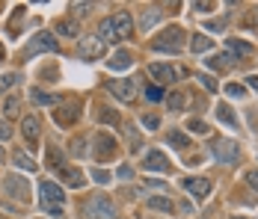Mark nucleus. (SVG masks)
I'll use <instances>...</instances> for the list:
<instances>
[{"label":"nucleus","instance_id":"42","mask_svg":"<svg viewBox=\"0 0 258 219\" xmlns=\"http://www.w3.org/2000/svg\"><path fill=\"white\" fill-rule=\"evenodd\" d=\"M143 124H146L149 130H157V127H160V119H157V116H143Z\"/></svg>","mask_w":258,"mask_h":219},{"label":"nucleus","instance_id":"23","mask_svg":"<svg viewBox=\"0 0 258 219\" xmlns=\"http://www.w3.org/2000/svg\"><path fill=\"white\" fill-rule=\"evenodd\" d=\"M149 207H152V210H163V213H172V210H175V204H172L169 198H163V195L149 198Z\"/></svg>","mask_w":258,"mask_h":219},{"label":"nucleus","instance_id":"36","mask_svg":"<svg viewBox=\"0 0 258 219\" xmlns=\"http://www.w3.org/2000/svg\"><path fill=\"white\" fill-rule=\"evenodd\" d=\"M92 178H95V184H101V187L110 184V172H104V169H92Z\"/></svg>","mask_w":258,"mask_h":219},{"label":"nucleus","instance_id":"6","mask_svg":"<svg viewBox=\"0 0 258 219\" xmlns=\"http://www.w3.org/2000/svg\"><path fill=\"white\" fill-rule=\"evenodd\" d=\"M107 89H110L113 95L119 98L122 104H134V101H137V80H131V77L110 80V83H107Z\"/></svg>","mask_w":258,"mask_h":219},{"label":"nucleus","instance_id":"14","mask_svg":"<svg viewBox=\"0 0 258 219\" xmlns=\"http://www.w3.org/2000/svg\"><path fill=\"white\" fill-rule=\"evenodd\" d=\"M149 74L155 77L157 83H175V77H178L181 71H175L172 65H160V62H152V65H149Z\"/></svg>","mask_w":258,"mask_h":219},{"label":"nucleus","instance_id":"29","mask_svg":"<svg viewBox=\"0 0 258 219\" xmlns=\"http://www.w3.org/2000/svg\"><path fill=\"white\" fill-rule=\"evenodd\" d=\"M53 30L62 33V36H78V24H75V21H56Z\"/></svg>","mask_w":258,"mask_h":219},{"label":"nucleus","instance_id":"17","mask_svg":"<svg viewBox=\"0 0 258 219\" xmlns=\"http://www.w3.org/2000/svg\"><path fill=\"white\" fill-rule=\"evenodd\" d=\"M53 116H56V122L62 124V127H69V124H75L80 119V107H75V104L72 107H56Z\"/></svg>","mask_w":258,"mask_h":219},{"label":"nucleus","instance_id":"22","mask_svg":"<svg viewBox=\"0 0 258 219\" xmlns=\"http://www.w3.org/2000/svg\"><path fill=\"white\" fill-rule=\"evenodd\" d=\"M217 119L223 124H229V127H237V116L229 110V104H220V107H217Z\"/></svg>","mask_w":258,"mask_h":219},{"label":"nucleus","instance_id":"13","mask_svg":"<svg viewBox=\"0 0 258 219\" xmlns=\"http://www.w3.org/2000/svg\"><path fill=\"white\" fill-rule=\"evenodd\" d=\"M101 53H104V42L98 36H86V39L80 42V56H83V59H98Z\"/></svg>","mask_w":258,"mask_h":219},{"label":"nucleus","instance_id":"28","mask_svg":"<svg viewBox=\"0 0 258 219\" xmlns=\"http://www.w3.org/2000/svg\"><path fill=\"white\" fill-rule=\"evenodd\" d=\"M12 160H15V166H18V169H24V172H36V163H33L30 157H27L24 151H18V154H15Z\"/></svg>","mask_w":258,"mask_h":219},{"label":"nucleus","instance_id":"32","mask_svg":"<svg viewBox=\"0 0 258 219\" xmlns=\"http://www.w3.org/2000/svg\"><path fill=\"white\" fill-rule=\"evenodd\" d=\"M187 127H190L193 133H202V136H205L208 130H211V127H208V124L202 122V119H190V122H187Z\"/></svg>","mask_w":258,"mask_h":219},{"label":"nucleus","instance_id":"44","mask_svg":"<svg viewBox=\"0 0 258 219\" xmlns=\"http://www.w3.org/2000/svg\"><path fill=\"white\" fill-rule=\"evenodd\" d=\"M116 178H122V181H128V178H134V169H131L128 163H122V166H119V175H116Z\"/></svg>","mask_w":258,"mask_h":219},{"label":"nucleus","instance_id":"21","mask_svg":"<svg viewBox=\"0 0 258 219\" xmlns=\"http://www.w3.org/2000/svg\"><path fill=\"white\" fill-rule=\"evenodd\" d=\"M3 113H6V122H9V119H18V116H21V101L15 95H9L6 104H3Z\"/></svg>","mask_w":258,"mask_h":219},{"label":"nucleus","instance_id":"27","mask_svg":"<svg viewBox=\"0 0 258 219\" xmlns=\"http://www.w3.org/2000/svg\"><path fill=\"white\" fill-rule=\"evenodd\" d=\"M69 151H72L75 157H86V154H89V151H86V139H83V136H75V139L69 142Z\"/></svg>","mask_w":258,"mask_h":219},{"label":"nucleus","instance_id":"45","mask_svg":"<svg viewBox=\"0 0 258 219\" xmlns=\"http://www.w3.org/2000/svg\"><path fill=\"white\" fill-rule=\"evenodd\" d=\"M12 136V127H9V122H0V142H6Z\"/></svg>","mask_w":258,"mask_h":219},{"label":"nucleus","instance_id":"25","mask_svg":"<svg viewBox=\"0 0 258 219\" xmlns=\"http://www.w3.org/2000/svg\"><path fill=\"white\" fill-rule=\"evenodd\" d=\"M166 139H169V145H175V148H187L190 145V136H184L181 130H169Z\"/></svg>","mask_w":258,"mask_h":219},{"label":"nucleus","instance_id":"7","mask_svg":"<svg viewBox=\"0 0 258 219\" xmlns=\"http://www.w3.org/2000/svg\"><path fill=\"white\" fill-rule=\"evenodd\" d=\"M39 198H42V207H48V204H51V207H59V204L66 201V193H62L53 181L45 178V181L39 184Z\"/></svg>","mask_w":258,"mask_h":219},{"label":"nucleus","instance_id":"2","mask_svg":"<svg viewBox=\"0 0 258 219\" xmlns=\"http://www.w3.org/2000/svg\"><path fill=\"white\" fill-rule=\"evenodd\" d=\"M116 151H119V145H116V136L113 133H107V130H98L95 133V139H92V157L98 160V163H107V160H113L116 157Z\"/></svg>","mask_w":258,"mask_h":219},{"label":"nucleus","instance_id":"39","mask_svg":"<svg viewBox=\"0 0 258 219\" xmlns=\"http://www.w3.org/2000/svg\"><path fill=\"white\" fill-rule=\"evenodd\" d=\"M92 9H95L92 3H75V6H72V12H75V15H86V12H92Z\"/></svg>","mask_w":258,"mask_h":219},{"label":"nucleus","instance_id":"49","mask_svg":"<svg viewBox=\"0 0 258 219\" xmlns=\"http://www.w3.org/2000/svg\"><path fill=\"white\" fill-rule=\"evenodd\" d=\"M246 83H249V89H255V92H258V74H249V77H246Z\"/></svg>","mask_w":258,"mask_h":219},{"label":"nucleus","instance_id":"52","mask_svg":"<svg viewBox=\"0 0 258 219\" xmlns=\"http://www.w3.org/2000/svg\"><path fill=\"white\" fill-rule=\"evenodd\" d=\"M234 219H243V216H234Z\"/></svg>","mask_w":258,"mask_h":219},{"label":"nucleus","instance_id":"34","mask_svg":"<svg viewBox=\"0 0 258 219\" xmlns=\"http://www.w3.org/2000/svg\"><path fill=\"white\" fill-rule=\"evenodd\" d=\"M226 95L229 98H243L246 95V89H243L240 83H229V86H226Z\"/></svg>","mask_w":258,"mask_h":219},{"label":"nucleus","instance_id":"43","mask_svg":"<svg viewBox=\"0 0 258 219\" xmlns=\"http://www.w3.org/2000/svg\"><path fill=\"white\" fill-rule=\"evenodd\" d=\"M246 184H249V187L258 193V169H249V172H246Z\"/></svg>","mask_w":258,"mask_h":219},{"label":"nucleus","instance_id":"33","mask_svg":"<svg viewBox=\"0 0 258 219\" xmlns=\"http://www.w3.org/2000/svg\"><path fill=\"white\" fill-rule=\"evenodd\" d=\"M98 119H101V122H113V124H122V119H119V113H113V110H98Z\"/></svg>","mask_w":258,"mask_h":219},{"label":"nucleus","instance_id":"8","mask_svg":"<svg viewBox=\"0 0 258 219\" xmlns=\"http://www.w3.org/2000/svg\"><path fill=\"white\" fill-rule=\"evenodd\" d=\"M59 45H56V39H53L51 33H36L33 39H30V45L24 48V56H33V53H39V50H56Z\"/></svg>","mask_w":258,"mask_h":219},{"label":"nucleus","instance_id":"24","mask_svg":"<svg viewBox=\"0 0 258 219\" xmlns=\"http://www.w3.org/2000/svg\"><path fill=\"white\" fill-rule=\"evenodd\" d=\"M48 163H51V169H56V172L66 169V157H62L56 148H48Z\"/></svg>","mask_w":258,"mask_h":219},{"label":"nucleus","instance_id":"30","mask_svg":"<svg viewBox=\"0 0 258 219\" xmlns=\"http://www.w3.org/2000/svg\"><path fill=\"white\" fill-rule=\"evenodd\" d=\"M33 98H36L42 107H53V104H59V98L56 95H45V92H39V89H33Z\"/></svg>","mask_w":258,"mask_h":219},{"label":"nucleus","instance_id":"10","mask_svg":"<svg viewBox=\"0 0 258 219\" xmlns=\"http://www.w3.org/2000/svg\"><path fill=\"white\" fill-rule=\"evenodd\" d=\"M110 21H113V27H116L119 39H131V36H134V18H131L128 9H119V12H116Z\"/></svg>","mask_w":258,"mask_h":219},{"label":"nucleus","instance_id":"31","mask_svg":"<svg viewBox=\"0 0 258 219\" xmlns=\"http://www.w3.org/2000/svg\"><path fill=\"white\" fill-rule=\"evenodd\" d=\"M184 101H187V98L181 95V92H169V95H166V107H169V110H181Z\"/></svg>","mask_w":258,"mask_h":219},{"label":"nucleus","instance_id":"1","mask_svg":"<svg viewBox=\"0 0 258 219\" xmlns=\"http://www.w3.org/2000/svg\"><path fill=\"white\" fill-rule=\"evenodd\" d=\"M152 48L166 50V53H181V48H184V30L181 27H166L160 36L152 39Z\"/></svg>","mask_w":258,"mask_h":219},{"label":"nucleus","instance_id":"37","mask_svg":"<svg viewBox=\"0 0 258 219\" xmlns=\"http://www.w3.org/2000/svg\"><path fill=\"white\" fill-rule=\"evenodd\" d=\"M243 27H246V30H255L258 27V9H249V15L243 18Z\"/></svg>","mask_w":258,"mask_h":219},{"label":"nucleus","instance_id":"20","mask_svg":"<svg viewBox=\"0 0 258 219\" xmlns=\"http://www.w3.org/2000/svg\"><path fill=\"white\" fill-rule=\"evenodd\" d=\"M214 48V42L208 39V36H202V33H196V36H190V50L193 53H205V50Z\"/></svg>","mask_w":258,"mask_h":219},{"label":"nucleus","instance_id":"19","mask_svg":"<svg viewBox=\"0 0 258 219\" xmlns=\"http://www.w3.org/2000/svg\"><path fill=\"white\" fill-rule=\"evenodd\" d=\"M98 39H101L104 45H107V42H119V33H116V27H113L110 18H104L101 24H98Z\"/></svg>","mask_w":258,"mask_h":219},{"label":"nucleus","instance_id":"26","mask_svg":"<svg viewBox=\"0 0 258 219\" xmlns=\"http://www.w3.org/2000/svg\"><path fill=\"white\" fill-rule=\"evenodd\" d=\"M157 21H160V12H157V9H146V15H143V21H140L143 33H146V30H152Z\"/></svg>","mask_w":258,"mask_h":219},{"label":"nucleus","instance_id":"47","mask_svg":"<svg viewBox=\"0 0 258 219\" xmlns=\"http://www.w3.org/2000/svg\"><path fill=\"white\" fill-rule=\"evenodd\" d=\"M146 98H149V101H160V89H146Z\"/></svg>","mask_w":258,"mask_h":219},{"label":"nucleus","instance_id":"18","mask_svg":"<svg viewBox=\"0 0 258 219\" xmlns=\"http://www.w3.org/2000/svg\"><path fill=\"white\" fill-rule=\"evenodd\" d=\"M59 175H62V181H66V184H69L72 190H80V187L86 184V178H83V172H80V169H72V166H66V169L59 172Z\"/></svg>","mask_w":258,"mask_h":219},{"label":"nucleus","instance_id":"9","mask_svg":"<svg viewBox=\"0 0 258 219\" xmlns=\"http://www.w3.org/2000/svg\"><path fill=\"white\" fill-rule=\"evenodd\" d=\"M21 130H24V139L30 148L39 145V133H42V122H39V116H24L21 119Z\"/></svg>","mask_w":258,"mask_h":219},{"label":"nucleus","instance_id":"35","mask_svg":"<svg viewBox=\"0 0 258 219\" xmlns=\"http://www.w3.org/2000/svg\"><path fill=\"white\" fill-rule=\"evenodd\" d=\"M229 50H232V53H249V45H246V42H234V39H229Z\"/></svg>","mask_w":258,"mask_h":219},{"label":"nucleus","instance_id":"11","mask_svg":"<svg viewBox=\"0 0 258 219\" xmlns=\"http://www.w3.org/2000/svg\"><path fill=\"white\" fill-rule=\"evenodd\" d=\"M184 190L193 195V198H205L211 193V178H202V175H196V178H184Z\"/></svg>","mask_w":258,"mask_h":219},{"label":"nucleus","instance_id":"46","mask_svg":"<svg viewBox=\"0 0 258 219\" xmlns=\"http://www.w3.org/2000/svg\"><path fill=\"white\" fill-rule=\"evenodd\" d=\"M128 136H131V148L137 151V148H140V139H137V130H134V127H128Z\"/></svg>","mask_w":258,"mask_h":219},{"label":"nucleus","instance_id":"50","mask_svg":"<svg viewBox=\"0 0 258 219\" xmlns=\"http://www.w3.org/2000/svg\"><path fill=\"white\" fill-rule=\"evenodd\" d=\"M3 157H6V151H3V145H0V163H3Z\"/></svg>","mask_w":258,"mask_h":219},{"label":"nucleus","instance_id":"48","mask_svg":"<svg viewBox=\"0 0 258 219\" xmlns=\"http://www.w3.org/2000/svg\"><path fill=\"white\" fill-rule=\"evenodd\" d=\"M193 9H199V12H211L214 3H193Z\"/></svg>","mask_w":258,"mask_h":219},{"label":"nucleus","instance_id":"40","mask_svg":"<svg viewBox=\"0 0 258 219\" xmlns=\"http://www.w3.org/2000/svg\"><path fill=\"white\" fill-rule=\"evenodd\" d=\"M196 80H199V83H205V89H211V92L217 89V80H214V77H208V74H196Z\"/></svg>","mask_w":258,"mask_h":219},{"label":"nucleus","instance_id":"3","mask_svg":"<svg viewBox=\"0 0 258 219\" xmlns=\"http://www.w3.org/2000/svg\"><path fill=\"white\" fill-rule=\"evenodd\" d=\"M113 213H116V207L107 195H92L83 201V216L86 219H113Z\"/></svg>","mask_w":258,"mask_h":219},{"label":"nucleus","instance_id":"41","mask_svg":"<svg viewBox=\"0 0 258 219\" xmlns=\"http://www.w3.org/2000/svg\"><path fill=\"white\" fill-rule=\"evenodd\" d=\"M208 30H211V33H223V30H226V18H217V21H208Z\"/></svg>","mask_w":258,"mask_h":219},{"label":"nucleus","instance_id":"15","mask_svg":"<svg viewBox=\"0 0 258 219\" xmlns=\"http://www.w3.org/2000/svg\"><path fill=\"white\" fill-rule=\"evenodd\" d=\"M131 65H134V56H131L128 50H116V53L107 59V68H110V71H128Z\"/></svg>","mask_w":258,"mask_h":219},{"label":"nucleus","instance_id":"38","mask_svg":"<svg viewBox=\"0 0 258 219\" xmlns=\"http://www.w3.org/2000/svg\"><path fill=\"white\" fill-rule=\"evenodd\" d=\"M12 83H18V74H3V77H0V92H6Z\"/></svg>","mask_w":258,"mask_h":219},{"label":"nucleus","instance_id":"4","mask_svg":"<svg viewBox=\"0 0 258 219\" xmlns=\"http://www.w3.org/2000/svg\"><path fill=\"white\" fill-rule=\"evenodd\" d=\"M3 190H6V195L12 201H18V204H27L30 201V184H27V178H21V175H6L3 178Z\"/></svg>","mask_w":258,"mask_h":219},{"label":"nucleus","instance_id":"12","mask_svg":"<svg viewBox=\"0 0 258 219\" xmlns=\"http://www.w3.org/2000/svg\"><path fill=\"white\" fill-rule=\"evenodd\" d=\"M143 169H149V172H169L172 166H169V157L163 154V151H149L146 154V160H143Z\"/></svg>","mask_w":258,"mask_h":219},{"label":"nucleus","instance_id":"16","mask_svg":"<svg viewBox=\"0 0 258 219\" xmlns=\"http://www.w3.org/2000/svg\"><path fill=\"white\" fill-rule=\"evenodd\" d=\"M234 62H237V53L226 50V53H220L217 59L211 56V59H208V68H211V71H229V68H232Z\"/></svg>","mask_w":258,"mask_h":219},{"label":"nucleus","instance_id":"51","mask_svg":"<svg viewBox=\"0 0 258 219\" xmlns=\"http://www.w3.org/2000/svg\"><path fill=\"white\" fill-rule=\"evenodd\" d=\"M0 59H3V48H0Z\"/></svg>","mask_w":258,"mask_h":219},{"label":"nucleus","instance_id":"5","mask_svg":"<svg viewBox=\"0 0 258 219\" xmlns=\"http://www.w3.org/2000/svg\"><path fill=\"white\" fill-rule=\"evenodd\" d=\"M211 154L220 160V163H237L240 160V145L234 139H214L211 142Z\"/></svg>","mask_w":258,"mask_h":219}]
</instances>
